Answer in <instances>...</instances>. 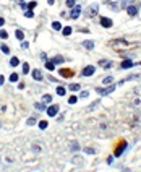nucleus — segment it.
<instances>
[{
    "mask_svg": "<svg viewBox=\"0 0 141 172\" xmlns=\"http://www.w3.org/2000/svg\"><path fill=\"white\" fill-rule=\"evenodd\" d=\"M101 25L104 26V28H112V20H109V18H101Z\"/></svg>",
    "mask_w": 141,
    "mask_h": 172,
    "instance_id": "nucleus-7",
    "label": "nucleus"
},
{
    "mask_svg": "<svg viewBox=\"0 0 141 172\" xmlns=\"http://www.w3.org/2000/svg\"><path fill=\"white\" fill-rule=\"evenodd\" d=\"M33 78H34V80H37V81L42 80V73H41V70H34L33 71Z\"/></svg>",
    "mask_w": 141,
    "mask_h": 172,
    "instance_id": "nucleus-8",
    "label": "nucleus"
},
{
    "mask_svg": "<svg viewBox=\"0 0 141 172\" xmlns=\"http://www.w3.org/2000/svg\"><path fill=\"white\" fill-rule=\"evenodd\" d=\"M15 36H16V39H20V41H23V37H25V33H23V31H16L15 33Z\"/></svg>",
    "mask_w": 141,
    "mask_h": 172,
    "instance_id": "nucleus-10",
    "label": "nucleus"
},
{
    "mask_svg": "<svg viewBox=\"0 0 141 172\" xmlns=\"http://www.w3.org/2000/svg\"><path fill=\"white\" fill-rule=\"evenodd\" d=\"M26 123H28V125H34L36 120H34V119H28V122H26Z\"/></svg>",
    "mask_w": 141,
    "mask_h": 172,
    "instance_id": "nucleus-33",
    "label": "nucleus"
},
{
    "mask_svg": "<svg viewBox=\"0 0 141 172\" xmlns=\"http://www.w3.org/2000/svg\"><path fill=\"white\" fill-rule=\"evenodd\" d=\"M52 28H54V29H62V25H60L58 21H54V23H52Z\"/></svg>",
    "mask_w": 141,
    "mask_h": 172,
    "instance_id": "nucleus-19",
    "label": "nucleus"
},
{
    "mask_svg": "<svg viewBox=\"0 0 141 172\" xmlns=\"http://www.w3.org/2000/svg\"><path fill=\"white\" fill-rule=\"evenodd\" d=\"M126 13H128V15H130V16H135V15H136V13H138V8H136V7H135V5H130V7H128V8H126Z\"/></svg>",
    "mask_w": 141,
    "mask_h": 172,
    "instance_id": "nucleus-6",
    "label": "nucleus"
},
{
    "mask_svg": "<svg viewBox=\"0 0 141 172\" xmlns=\"http://www.w3.org/2000/svg\"><path fill=\"white\" fill-rule=\"evenodd\" d=\"M3 23H5V20H3V18H0V26H3Z\"/></svg>",
    "mask_w": 141,
    "mask_h": 172,
    "instance_id": "nucleus-37",
    "label": "nucleus"
},
{
    "mask_svg": "<svg viewBox=\"0 0 141 172\" xmlns=\"http://www.w3.org/2000/svg\"><path fill=\"white\" fill-rule=\"evenodd\" d=\"M113 89H115V86H109L107 89H101V88H97V93H99V94H102V96H107V94H110Z\"/></svg>",
    "mask_w": 141,
    "mask_h": 172,
    "instance_id": "nucleus-5",
    "label": "nucleus"
},
{
    "mask_svg": "<svg viewBox=\"0 0 141 172\" xmlns=\"http://www.w3.org/2000/svg\"><path fill=\"white\" fill-rule=\"evenodd\" d=\"M62 33H63L65 36H70V34H71V28H70V26H65V28L62 29Z\"/></svg>",
    "mask_w": 141,
    "mask_h": 172,
    "instance_id": "nucleus-11",
    "label": "nucleus"
},
{
    "mask_svg": "<svg viewBox=\"0 0 141 172\" xmlns=\"http://www.w3.org/2000/svg\"><path fill=\"white\" fill-rule=\"evenodd\" d=\"M36 5H37L36 2H29V3H28V8H34V7H36Z\"/></svg>",
    "mask_w": 141,
    "mask_h": 172,
    "instance_id": "nucleus-32",
    "label": "nucleus"
},
{
    "mask_svg": "<svg viewBox=\"0 0 141 172\" xmlns=\"http://www.w3.org/2000/svg\"><path fill=\"white\" fill-rule=\"evenodd\" d=\"M70 89L71 91H78V89H80V84H70Z\"/></svg>",
    "mask_w": 141,
    "mask_h": 172,
    "instance_id": "nucleus-25",
    "label": "nucleus"
},
{
    "mask_svg": "<svg viewBox=\"0 0 141 172\" xmlns=\"http://www.w3.org/2000/svg\"><path fill=\"white\" fill-rule=\"evenodd\" d=\"M2 52H3V54H10V49H8L7 46H2Z\"/></svg>",
    "mask_w": 141,
    "mask_h": 172,
    "instance_id": "nucleus-28",
    "label": "nucleus"
},
{
    "mask_svg": "<svg viewBox=\"0 0 141 172\" xmlns=\"http://www.w3.org/2000/svg\"><path fill=\"white\" fill-rule=\"evenodd\" d=\"M67 5L70 7V8H73V7H75V0H67Z\"/></svg>",
    "mask_w": 141,
    "mask_h": 172,
    "instance_id": "nucleus-26",
    "label": "nucleus"
},
{
    "mask_svg": "<svg viewBox=\"0 0 141 172\" xmlns=\"http://www.w3.org/2000/svg\"><path fill=\"white\" fill-rule=\"evenodd\" d=\"M133 67V62L131 60H123L122 62V68H131Z\"/></svg>",
    "mask_w": 141,
    "mask_h": 172,
    "instance_id": "nucleus-9",
    "label": "nucleus"
},
{
    "mask_svg": "<svg viewBox=\"0 0 141 172\" xmlns=\"http://www.w3.org/2000/svg\"><path fill=\"white\" fill-rule=\"evenodd\" d=\"M46 67H47V70H50V71H52V70H55V63H54V62H47V63H46Z\"/></svg>",
    "mask_w": 141,
    "mask_h": 172,
    "instance_id": "nucleus-12",
    "label": "nucleus"
},
{
    "mask_svg": "<svg viewBox=\"0 0 141 172\" xmlns=\"http://www.w3.org/2000/svg\"><path fill=\"white\" fill-rule=\"evenodd\" d=\"M80 96H81V98H88V96H89V94H88V91H83V93H81V94H80Z\"/></svg>",
    "mask_w": 141,
    "mask_h": 172,
    "instance_id": "nucleus-34",
    "label": "nucleus"
},
{
    "mask_svg": "<svg viewBox=\"0 0 141 172\" xmlns=\"http://www.w3.org/2000/svg\"><path fill=\"white\" fill-rule=\"evenodd\" d=\"M99 63H101L102 67H104V65H105V67H110V62H105V60H101Z\"/></svg>",
    "mask_w": 141,
    "mask_h": 172,
    "instance_id": "nucleus-29",
    "label": "nucleus"
},
{
    "mask_svg": "<svg viewBox=\"0 0 141 172\" xmlns=\"http://www.w3.org/2000/svg\"><path fill=\"white\" fill-rule=\"evenodd\" d=\"M10 81H12V83H13V81H18V75L12 73V75H10Z\"/></svg>",
    "mask_w": 141,
    "mask_h": 172,
    "instance_id": "nucleus-21",
    "label": "nucleus"
},
{
    "mask_svg": "<svg viewBox=\"0 0 141 172\" xmlns=\"http://www.w3.org/2000/svg\"><path fill=\"white\" fill-rule=\"evenodd\" d=\"M47 2H49V5H54V2H55V0H47Z\"/></svg>",
    "mask_w": 141,
    "mask_h": 172,
    "instance_id": "nucleus-38",
    "label": "nucleus"
},
{
    "mask_svg": "<svg viewBox=\"0 0 141 172\" xmlns=\"http://www.w3.org/2000/svg\"><path fill=\"white\" fill-rule=\"evenodd\" d=\"M76 101H78V98H76V96H71V98L68 99V102H70V104H75Z\"/></svg>",
    "mask_w": 141,
    "mask_h": 172,
    "instance_id": "nucleus-23",
    "label": "nucleus"
},
{
    "mask_svg": "<svg viewBox=\"0 0 141 172\" xmlns=\"http://www.w3.org/2000/svg\"><path fill=\"white\" fill-rule=\"evenodd\" d=\"M28 71H29V65L28 63H26V62H25V63H23V73H28Z\"/></svg>",
    "mask_w": 141,
    "mask_h": 172,
    "instance_id": "nucleus-20",
    "label": "nucleus"
},
{
    "mask_svg": "<svg viewBox=\"0 0 141 172\" xmlns=\"http://www.w3.org/2000/svg\"><path fill=\"white\" fill-rule=\"evenodd\" d=\"M0 37H2V39H7V37H8V34H7L5 31H0Z\"/></svg>",
    "mask_w": 141,
    "mask_h": 172,
    "instance_id": "nucleus-30",
    "label": "nucleus"
},
{
    "mask_svg": "<svg viewBox=\"0 0 141 172\" xmlns=\"http://www.w3.org/2000/svg\"><path fill=\"white\" fill-rule=\"evenodd\" d=\"M84 47H86V49H92V47H94V42H92V41H86Z\"/></svg>",
    "mask_w": 141,
    "mask_h": 172,
    "instance_id": "nucleus-16",
    "label": "nucleus"
},
{
    "mask_svg": "<svg viewBox=\"0 0 141 172\" xmlns=\"http://www.w3.org/2000/svg\"><path fill=\"white\" fill-rule=\"evenodd\" d=\"M36 109H37V111H44V104H39V102H37V104H36Z\"/></svg>",
    "mask_w": 141,
    "mask_h": 172,
    "instance_id": "nucleus-31",
    "label": "nucleus"
},
{
    "mask_svg": "<svg viewBox=\"0 0 141 172\" xmlns=\"http://www.w3.org/2000/svg\"><path fill=\"white\" fill-rule=\"evenodd\" d=\"M3 81H5V78H3L2 75H0V84H3Z\"/></svg>",
    "mask_w": 141,
    "mask_h": 172,
    "instance_id": "nucleus-36",
    "label": "nucleus"
},
{
    "mask_svg": "<svg viewBox=\"0 0 141 172\" xmlns=\"http://www.w3.org/2000/svg\"><path fill=\"white\" fill-rule=\"evenodd\" d=\"M97 12H99V5H97V3H94V5H91V7L88 8L86 15H88L89 18H92V16H96V15H97Z\"/></svg>",
    "mask_w": 141,
    "mask_h": 172,
    "instance_id": "nucleus-1",
    "label": "nucleus"
},
{
    "mask_svg": "<svg viewBox=\"0 0 141 172\" xmlns=\"http://www.w3.org/2000/svg\"><path fill=\"white\" fill-rule=\"evenodd\" d=\"M50 101H52V96H50V94H46V96H44V102H50Z\"/></svg>",
    "mask_w": 141,
    "mask_h": 172,
    "instance_id": "nucleus-24",
    "label": "nucleus"
},
{
    "mask_svg": "<svg viewBox=\"0 0 141 172\" xmlns=\"http://www.w3.org/2000/svg\"><path fill=\"white\" fill-rule=\"evenodd\" d=\"M57 94L58 96H65V88H63V86H58V88H57Z\"/></svg>",
    "mask_w": 141,
    "mask_h": 172,
    "instance_id": "nucleus-14",
    "label": "nucleus"
},
{
    "mask_svg": "<svg viewBox=\"0 0 141 172\" xmlns=\"http://www.w3.org/2000/svg\"><path fill=\"white\" fill-rule=\"evenodd\" d=\"M94 71H96V68L92 67V65H88V67L83 70V73H81V75H83V76H91V75H94Z\"/></svg>",
    "mask_w": 141,
    "mask_h": 172,
    "instance_id": "nucleus-4",
    "label": "nucleus"
},
{
    "mask_svg": "<svg viewBox=\"0 0 141 172\" xmlns=\"http://www.w3.org/2000/svg\"><path fill=\"white\" fill-rule=\"evenodd\" d=\"M123 149H125V144H122V146H120L118 149H115V156H120V154L123 153Z\"/></svg>",
    "mask_w": 141,
    "mask_h": 172,
    "instance_id": "nucleus-17",
    "label": "nucleus"
},
{
    "mask_svg": "<svg viewBox=\"0 0 141 172\" xmlns=\"http://www.w3.org/2000/svg\"><path fill=\"white\" fill-rule=\"evenodd\" d=\"M60 75H62V76H71V71H65V70H60Z\"/></svg>",
    "mask_w": 141,
    "mask_h": 172,
    "instance_id": "nucleus-22",
    "label": "nucleus"
},
{
    "mask_svg": "<svg viewBox=\"0 0 141 172\" xmlns=\"http://www.w3.org/2000/svg\"><path fill=\"white\" fill-rule=\"evenodd\" d=\"M112 81H113V78H112V76H105L104 80H102V83H104V84H110Z\"/></svg>",
    "mask_w": 141,
    "mask_h": 172,
    "instance_id": "nucleus-15",
    "label": "nucleus"
},
{
    "mask_svg": "<svg viewBox=\"0 0 141 172\" xmlns=\"http://www.w3.org/2000/svg\"><path fill=\"white\" fill-rule=\"evenodd\" d=\"M26 16H28V18H33V16H34V13H33V12H31V10H29V12L26 13Z\"/></svg>",
    "mask_w": 141,
    "mask_h": 172,
    "instance_id": "nucleus-35",
    "label": "nucleus"
},
{
    "mask_svg": "<svg viewBox=\"0 0 141 172\" xmlns=\"http://www.w3.org/2000/svg\"><path fill=\"white\" fill-rule=\"evenodd\" d=\"M80 13H81V7L80 5H75L73 10H71V13H70V18L71 20H76L78 16H80Z\"/></svg>",
    "mask_w": 141,
    "mask_h": 172,
    "instance_id": "nucleus-2",
    "label": "nucleus"
},
{
    "mask_svg": "<svg viewBox=\"0 0 141 172\" xmlns=\"http://www.w3.org/2000/svg\"><path fill=\"white\" fill-rule=\"evenodd\" d=\"M10 65H12V67H16V65H20V60L16 57H13L12 60H10Z\"/></svg>",
    "mask_w": 141,
    "mask_h": 172,
    "instance_id": "nucleus-13",
    "label": "nucleus"
},
{
    "mask_svg": "<svg viewBox=\"0 0 141 172\" xmlns=\"http://www.w3.org/2000/svg\"><path fill=\"white\" fill-rule=\"evenodd\" d=\"M47 114H49L50 117H55L58 114V106H55V104L49 106V107H47Z\"/></svg>",
    "mask_w": 141,
    "mask_h": 172,
    "instance_id": "nucleus-3",
    "label": "nucleus"
},
{
    "mask_svg": "<svg viewBox=\"0 0 141 172\" xmlns=\"http://www.w3.org/2000/svg\"><path fill=\"white\" fill-rule=\"evenodd\" d=\"M39 128H42V130L47 128V122H46V120H41V122H39Z\"/></svg>",
    "mask_w": 141,
    "mask_h": 172,
    "instance_id": "nucleus-18",
    "label": "nucleus"
},
{
    "mask_svg": "<svg viewBox=\"0 0 141 172\" xmlns=\"http://www.w3.org/2000/svg\"><path fill=\"white\" fill-rule=\"evenodd\" d=\"M52 62H54V63H60V62H63V58H62V57H55Z\"/></svg>",
    "mask_w": 141,
    "mask_h": 172,
    "instance_id": "nucleus-27",
    "label": "nucleus"
}]
</instances>
